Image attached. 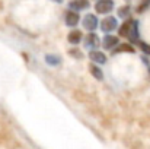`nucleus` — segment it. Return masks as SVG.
I'll return each instance as SVG.
<instances>
[{"label":"nucleus","mask_w":150,"mask_h":149,"mask_svg":"<svg viewBox=\"0 0 150 149\" xmlns=\"http://www.w3.org/2000/svg\"><path fill=\"white\" fill-rule=\"evenodd\" d=\"M120 35L121 37H125L130 43L133 44H137L140 41V32H139V21L136 19H127L120 28Z\"/></svg>","instance_id":"f257e3e1"},{"label":"nucleus","mask_w":150,"mask_h":149,"mask_svg":"<svg viewBox=\"0 0 150 149\" xmlns=\"http://www.w3.org/2000/svg\"><path fill=\"white\" fill-rule=\"evenodd\" d=\"M99 26L102 29V32L109 34V32H114L115 29H118V21L114 16H105L99 22Z\"/></svg>","instance_id":"f03ea898"},{"label":"nucleus","mask_w":150,"mask_h":149,"mask_svg":"<svg viewBox=\"0 0 150 149\" xmlns=\"http://www.w3.org/2000/svg\"><path fill=\"white\" fill-rule=\"evenodd\" d=\"M95 10L99 15H108L114 10V0H98L95 3Z\"/></svg>","instance_id":"7ed1b4c3"},{"label":"nucleus","mask_w":150,"mask_h":149,"mask_svg":"<svg viewBox=\"0 0 150 149\" xmlns=\"http://www.w3.org/2000/svg\"><path fill=\"white\" fill-rule=\"evenodd\" d=\"M82 24H83V28L88 29L89 32H93V31L99 26V21H98L96 15H93V13H88V15H85Z\"/></svg>","instance_id":"20e7f679"},{"label":"nucleus","mask_w":150,"mask_h":149,"mask_svg":"<svg viewBox=\"0 0 150 149\" xmlns=\"http://www.w3.org/2000/svg\"><path fill=\"white\" fill-rule=\"evenodd\" d=\"M83 43H85V47L88 50H96L100 46V40L99 37L95 34V32H89L85 38H83Z\"/></svg>","instance_id":"39448f33"},{"label":"nucleus","mask_w":150,"mask_h":149,"mask_svg":"<svg viewBox=\"0 0 150 149\" xmlns=\"http://www.w3.org/2000/svg\"><path fill=\"white\" fill-rule=\"evenodd\" d=\"M118 44H120V40H118V37H115V35L106 34V35L102 38V47L105 50H111V51H112Z\"/></svg>","instance_id":"423d86ee"},{"label":"nucleus","mask_w":150,"mask_h":149,"mask_svg":"<svg viewBox=\"0 0 150 149\" xmlns=\"http://www.w3.org/2000/svg\"><path fill=\"white\" fill-rule=\"evenodd\" d=\"M79 21H80V15H79L77 12H73V10H67V12H66V15H64V22H66L67 26L74 28V26L79 24Z\"/></svg>","instance_id":"0eeeda50"},{"label":"nucleus","mask_w":150,"mask_h":149,"mask_svg":"<svg viewBox=\"0 0 150 149\" xmlns=\"http://www.w3.org/2000/svg\"><path fill=\"white\" fill-rule=\"evenodd\" d=\"M89 6H91L89 0H70V1H69V7H70V10L77 12V13L82 12V10H86Z\"/></svg>","instance_id":"6e6552de"},{"label":"nucleus","mask_w":150,"mask_h":149,"mask_svg":"<svg viewBox=\"0 0 150 149\" xmlns=\"http://www.w3.org/2000/svg\"><path fill=\"white\" fill-rule=\"evenodd\" d=\"M89 58L93 61V64H105L106 63V60H108V57H106V54L105 53H102L99 50H92L91 53H89Z\"/></svg>","instance_id":"1a4fd4ad"},{"label":"nucleus","mask_w":150,"mask_h":149,"mask_svg":"<svg viewBox=\"0 0 150 149\" xmlns=\"http://www.w3.org/2000/svg\"><path fill=\"white\" fill-rule=\"evenodd\" d=\"M82 40H83V34H82L80 29H71L67 35V41L73 46H77Z\"/></svg>","instance_id":"9d476101"},{"label":"nucleus","mask_w":150,"mask_h":149,"mask_svg":"<svg viewBox=\"0 0 150 149\" xmlns=\"http://www.w3.org/2000/svg\"><path fill=\"white\" fill-rule=\"evenodd\" d=\"M134 51H136L134 47H133L130 43H127V44H118L111 53H112V54H118V53H134Z\"/></svg>","instance_id":"9b49d317"},{"label":"nucleus","mask_w":150,"mask_h":149,"mask_svg":"<svg viewBox=\"0 0 150 149\" xmlns=\"http://www.w3.org/2000/svg\"><path fill=\"white\" fill-rule=\"evenodd\" d=\"M89 72H91V75H92L96 81H102V79H103V72H102V69H100L98 64H91V66H89Z\"/></svg>","instance_id":"f8f14e48"},{"label":"nucleus","mask_w":150,"mask_h":149,"mask_svg":"<svg viewBox=\"0 0 150 149\" xmlns=\"http://www.w3.org/2000/svg\"><path fill=\"white\" fill-rule=\"evenodd\" d=\"M45 61L50 66H60L61 64V57L57 54H47L45 56Z\"/></svg>","instance_id":"ddd939ff"},{"label":"nucleus","mask_w":150,"mask_h":149,"mask_svg":"<svg viewBox=\"0 0 150 149\" xmlns=\"http://www.w3.org/2000/svg\"><path fill=\"white\" fill-rule=\"evenodd\" d=\"M118 16L122 18V19H125V21L130 19V16H131V7H130L128 4L120 7V9H118Z\"/></svg>","instance_id":"4468645a"},{"label":"nucleus","mask_w":150,"mask_h":149,"mask_svg":"<svg viewBox=\"0 0 150 149\" xmlns=\"http://www.w3.org/2000/svg\"><path fill=\"white\" fill-rule=\"evenodd\" d=\"M150 6V0H140V3H139V6L136 7V10L139 12V13H143L144 10H147Z\"/></svg>","instance_id":"2eb2a0df"},{"label":"nucleus","mask_w":150,"mask_h":149,"mask_svg":"<svg viewBox=\"0 0 150 149\" xmlns=\"http://www.w3.org/2000/svg\"><path fill=\"white\" fill-rule=\"evenodd\" d=\"M137 46H139V47L142 48V51H143L144 54H147V56H150V46H149V44H146L144 41H142V40H140V41L137 43Z\"/></svg>","instance_id":"dca6fc26"},{"label":"nucleus","mask_w":150,"mask_h":149,"mask_svg":"<svg viewBox=\"0 0 150 149\" xmlns=\"http://www.w3.org/2000/svg\"><path fill=\"white\" fill-rule=\"evenodd\" d=\"M70 54L76 56L74 58H80V57H82V53H80V51H77V50H71V51H70Z\"/></svg>","instance_id":"f3484780"},{"label":"nucleus","mask_w":150,"mask_h":149,"mask_svg":"<svg viewBox=\"0 0 150 149\" xmlns=\"http://www.w3.org/2000/svg\"><path fill=\"white\" fill-rule=\"evenodd\" d=\"M52 1H57V3H61L63 0H52Z\"/></svg>","instance_id":"a211bd4d"}]
</instances>
